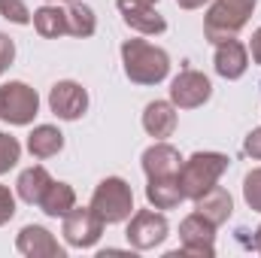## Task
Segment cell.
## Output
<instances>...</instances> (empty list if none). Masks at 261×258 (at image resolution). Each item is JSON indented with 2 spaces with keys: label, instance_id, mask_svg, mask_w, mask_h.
<instances>
[{
  "label": "cell",
  "instance_id": "1",
  "mask_svg": "<svg viewBox=\"0 0 261 258\" xmlns=\"http://www.w3.org/2000/svg\"><path fill=\"white\" fill-rule=\"evenodd\" d=\"M122 64L125 76L137 85H158L170 73V55L161 46H152L146 40H125L122 43Z\"/></svg>",
  "mask_w": 261,
  "mask_h": 258
},
{
  "label": "cell",
  "instance_id": "2",
  "mask_svg": "<svg viewBox=\"0 0 261 258\" xmlns=\"http://www.w3.org/2000/svg\"><path fill=\"white\" fill-rule=\"evenodd\" d=\"M231 158L222 155V152H195L192 158L182 161L176 179H179V189L189 200H197L203 192H210L213 186H219L222 173L228 170Z\"/></svg>",
  "mask_w": 261,
  "mask_h": 258
},
{
  "label": "cell",
  "instance_id": "3",
  "mask_svg": "<svg viewBox=\"0 0 261 258\" xmlns=\"http://www.w3.org/2000/svg\"><path fill=\"white\" fill-rule=\"evenodd\" d=\"M255 3L258 0H213L206 15H203V37L210 43L234 40L246 28Z\"/></svg>",
  "mask_w": 261,
  "mask_h": 258
},
{
  "label": "cell",
  "instance_id": "4",
  "mask_svg": "<svg viewBox=\"0 0 261 258\" xmlns=\"http://www.w3.org/2000/svg\"><path fill=\"white\" fill-rule=\"evenodd\" d=\"M91 210L107 222V225H119L134 216V192L122 176H107L100 179V186L91 194Z\"/></svg>",
  "mask_w": 261,
  "mask_h": 258
},
{
  "label": "cell",
  "instance_id": "5",
  "mask_svg": "<svg viewBox=\"0 0 261 258\" xmlns=\"http://www.w3.org/2000/svg\"><path fill=\"white\" fill-rule=\"evenodd\" d=\"M40 113V94L28 82L0 85V122L6 125H31Z\"/></svg>",
  "mask_w": 261,
  "mask_h": 258
},
{
  "label": "cell",
  "instance_id": "6",
  "mask_svg": "<svg viewBox=\"0 0 261 258\" xmlns=\"http://www.w3.org/2000/svg\"><path fill=\"white\" fill-rule=\"evenodd\" d=\"M103 219L91 210V207H73L64 216V225H61V234L70 246L76 249H88L94 246L100 237H103Z\"/></svg>",
  "mask_w": 261,
  "mask_h": 258
},
{
  "label": "cell",
  "instance_id": "7",
  "mask_svg": "<svg viewBox=\"0 0 261 258\" xmlns=\"http://www.w3.org/2000/svg\"><path fill=\"white\" fill-rule=\"evenodd\" d=\"M167 231H170V225H167V219H164L161 213H155V210H140V213L130 216L125 237H128V243L134 249L146 252V249L161 246V243L167 240Z\"/></svg>",
  "mask_w": 261,
  "mask_h": 258
},
{
  "label": "cell",
  "instance_id": "8",
  "mask_svg": "<svg viewBox=\"0 0 261 258\" xmlns=\"http://www.w3.org/2000/svg\"><path fill=\"white\" fill-rule=\"evenodd\" d=\"M213 97V82L200 70H182L170 82V104L179 110H197Z\"/></svg>",
  "mask_w": 261,
  "mask_h": 258
},
{
  "label": "cell",
  "instance_id": "9",
  "mask_svg": "<svg viewBox=\"0 0 261 258\" xmlns=\"http://www.w3.org/2000/svg\"><path fill=\"white\" fill-rule=\"evenodd\" d=\"M179 240H182L186 255H200V258L216 255V225L210 219H203L200 213H192V216L182 219Z\"/></svg>",
  "mask_w": 261,
  "mask_h": 258
},
{
  "label": "cell",
  "instance_id": "10",
  "mask_svg": "<svg viewBox=\"0 0 261 258\" xmlns=\"http://www.w3.org/2000/svg\"><path fill=\"white\" fill-rule=\"evenodd\" d=\"M49 110L58 119H64V122H76L88 110V91L79 82H73V79H61L49 91Z\"/></svg>",
  "mask_w": 261,
  "mask_h": 258
},
{
  "label": "cell",
  "instance_id": "11",
  "mask_svg": "<svg viewBox=\"0 0 261 258\" xmlns=\"http://www.w3.org/2000/svg\"><path fill=\"white\" fill-rule=\"evenodd\" d=\"M15 249L28 258H64V246L43 225H24L15 237Z\"/></svg>",
  "mask_w": 261,
  "mask_h": 258
},
{
  "label": "cell",
  "instance_id": "12",
  "mask_svg": "<svg viewBox=\"0 0 261 258\" xmlns=\"http://www.w3.org/2000/svg\"><path fill=\"white\" fill-rule=\"evenodd\" d=\"M179 167H182V155H179V149H173V146L164 143V140L152 143V146L143 152V170H146L149 179H158V176H176Z\"/></svg>",
  "mask_w": 261,
  "mask_h": 258
},
{
  "label": "cell",
  "instance_id": "13",
  "mask_svg": "<svg viewBox=\"0 0 261 258\" xmlns=\"http://www.w3.org/2000/svg\"><path fill=\"white\" fill-rule=\"evenodd\" d=\"M213 64H216V73L219 76H225V79H240L243 73H246V67H249V52H246V46L234 37V40H222V43H216V58H213Z\"/></svg>",
  "mask_w": 261,
  "mask_h": 258
},
{
  "label": "cell",
  "instance_id": "14",
  "mask_svg": "<svg viewBox=\"0 0 261 258\" xmlns=\"http://www.w3.org/2000/svg\"><path fill=\"white\" fill-rule=\"evenodd\" d=\"M143 128L155 140H167L176 131V107L170 100H152L143 110Z\"/></svg>",
  "mask_w": 261,
  "mask_h": 258
},
{
  "label": "cell",
  "instance_id": "15",
  "mask_svg": "<svg viewBox=\"0 0 261 258\" xmlns=\"http://www.w3.org/2000/svg\"><path fill=\"white\" fill-rule=\"evenodd\" d=\"M195 213H200L203 219H210V222L219 228V225H225V222L231 219V213H234V200H231V194L225 192L222 186H213L210 192H203L195 200Z\"/></svg>",
  "mask_w": 261,
  "mask_h": 258
},
{
  "label": "cell",
  "instance_id": "16",
  "mask_svg": "<svg viewBox=\"0 0 261 258\" xmlns=\"http://www.w3.org/2000/svg\"><path fill=\"white\" fill-rule=\"evenodd\" d=\"M146 200L155 207V210H173L186 200V194L179 189V179L176 176H158V179H149L146 186Z\"/></svg>",
  "mask_w": 261,
  "mask_h": 258
},
{
  "label": "cell",
  "instance_id": "17",
  "mask_svg": "<svg viewBox=\"0 0 261 258\" xmlns=\"http://www.w3.org/2000/svg\"><path fill=\"white\" fill-rule=\"evenodd\" d=\"M52 186V176H49V170L46 167H40V164H34V167H28V170H21V176H18V183H15V192L18 197L24 200V203H40L43 200V194L46 189Z\"/></svg>",
  "mask_w": 261,
  "mask_h": 258
},
{
  "label": "cell",
  "instance_id": "18",
  "mask_svg": "<svg viewBox=\"0 0 261 258\" xmlns=\"http://www.w3.org/2000/svg\"><path fill=\"white\" fill-rule=\"evenodd\" d=\"M28 149L40 161L43 158H52V155H58L64 149V134L55 128V125H37V128L31 131V137H28Z\"/></svg>",
  "mask_w": 261,
  "mask_h": 258
},
{
  "label": "cell",
  "instance_id": "19",
  "mask_svg": "<svg viewBox=\"0 0 261 258\" xmlns=\"http://www.w3.org/2000/svg\"><path fill=\"white\" fill-rule=\"evenodd\" d=\"M46 216H52V219H64L67 213L76 207V192H73V186H67V183H55L52 179V186L46 189L43 194V200L37 203Z\"/></svg>",
  "mask_w": 261,
  "mask_h": 258
},
{
  "label": "cell",
  "instance_id": "20",
  "mask_svg": "<svg viewBox=\"0 0 261 258\" xmlns=\"http://www.w3.org/2000/svg\"><path fill=\"white\" fill-rule=\"evenodd\" d=\"M122 18H125L128 28H134L137 34H146V37H155V34H164L167 31V21H164V15L155 12V6L122 9Z\"/></svg>",
  "mask_w": 261,
  "mask_h": 258
},
{
  "label": "cell",
  "instance_id": "21",
  "mask_svg": "<svg viewBox=\"0 0 261 258\" xmlns=\"http://www.w3.org/2000/svg\"><path fill=\"white\" fill-rule=\"evenodd\" d=\"M34 28H37L40 37L58 40V37L67 34V12L58 9V6H52V3H46V6H40V9L34 12Z\"/></svg>",
  "mask_w": 261,
  "mask_h": 258
},
{
  "label": "cell",
  "instance_id": "22",
  "mask_svg": "<svg viewBox=\"0 0 261 258\" xmlns=\"http://www.w3.org/2000/svg\"><path fill=\"white\" fill-rule=\"evenodd\" d=\"M64 12H67V34L70 37H82L85 40V37H91L97 31V18H94V9L91 6L73 0Z\"/></svg>",
  "mask_w": 261,
  "mask_h": 258
},
{
  "label": "cell",
  "instance_id": "23",
  "mask_svg": "<svg viewBox=\"0 0 261 258\" xmlns=\"http://www.w3.org/2000/svg\"><path fill=\"white\" fill-rule=\"evenodd\" d=\"M18 158H21V146H18V140L0 131V176L9 173V170L18 164Z\"/></svg>",
  "mask_w": 261,
  "mask_h": 258
},
{
  "label": "cell",
  "instance_id": "24",
  "mask_svg": "<svg viewBox=\"0 0 261 258\" xmlns=\"http://www.w3.org/2000/svg\"><path fill=\"white\" fill-rule=\"evenodd\" d=\"M0 15L6 21H12V24H31L34 21V15L24 6V0H0Z\"/></svg>",
  "mask_w": 261,
  "mask_h": 258
},
{
  "label": "cell",
  "instance_id": "25",
  "mask_svg": "<svg viewBox=\"0 0 261 258\" xmlns=\"http://www.w3.org/2000/svg\"><path fill=\"white\" fill-rule=\"evenodd\" d=\"M243 197H246L249 210L261 213V167L249 170V173L243 176Z\"/></svg>",
  "mask_w": 261,
  "mask_h": 258
},
{
  "label": "cell",
  "instance_id": "26",
  "mask_svg": "<svg viewBox=\"0 0 261 258\" xmlns=\"http://www.w3.org/2000/svg\"><path fill=\"white\" fill-rule=\"evenodd\" d=\"M15 216V194L9 192V186H0V225H6Z\"/></svg>",
  "mask_w": 261,
  "mask_h": 258
},
{
  "label": "cell",
  "instance_id": "27",
  "mask_svg": "<svg viewBox=\"0 0 261 258\" xmlns=\"http://www.w3.org/2000/svg\"><path fill=\"white\" fill-rule=\"evenodd\" d=\"M12 61H15V43H12V37L0 34V76L9 70Z\"/></svg>",
  "mask_w": 261,
  "mask_h": 258
},
{
  "label": "cell",
  "instance_id": "28",
  "mask_svg": "<svg viewBox=\"0 0 261 258\" xmlns=\"http://www.w3.org/2000/svg\"><path fill=\"white\" fill-rule=\"evenodd\" d=\"M243 149H246V155H249V158L261 161V128H255V131H249V134H246Z\"/></svg>",
  "mask_w": 261,
  "mask_h": 258
},
{
  "label": "cell",
  "instance_id": "29",
  "mask_svg": "<svg viewBox=\"0 0 261 258\" xmlns=\"http://www.w3.org/2000/svg\"><path fill=\"white\" fill-rule=\"evenodd\" d=\"M249 52H252V61L261 64V28L252 34V40H249Z\"/></svg>",
  "mask_w": 261,
  "mask_h": 258
},
{
  "label": "cell",
  "instance_id": "30",
  "mask_svg": "<svg viewBox=\"0 0 261 258\" xmlns=\"http://www.w3.org/2000/svg\"><path fill=\"white\" fill-rule=\"evenodd\" d=\"M119 3V12L122 9H137V6H155L158 0H116Z\"/></svg>",
  "mask_w": 261,
  "mask_h": 258
},
{
  "label": "cell",
  "instance_id": "31",
  "mask_svg": "<svg viewBox=\"0 0 261 258\" xmlns=\"http://www.w3.org/2000/svg\"><path fill=\"white\" fill-rule=\"evenodd\" d=\"M176 3H179L182 9H200V6H203L206 0H176Z\"/></svg>",
  "mask_w": 261,
  "mask_h": 258
},
{
  "label": "cell",
  "instance_id": "32",
  "mask_svg": "<svg viewBox=\"0 0 261 258\" xmlns=\"http://www.w3.org/2000/svg\"><path fill=\"white\" fill-rule=\"evenodd\" d=\"M252 246H255V252L261 255V225H258V231H255V240H252Z\"/></svg>",
  "mask_w": 261,
  "mask_h": 258
},
{
  "label": "cell",
  "instance_id": "33",
  "mask_svg": "<svg viewBox=\"0 0 261 258\" xmlns=\"http://www.w3.org/2000/svg\"><path fill=\"white\" fill-rule=\"evenodd\" d=\"M49 3H73V0H49Z\"/></svg>",
  "mask_w": 261,
  "mask_h": 258
}]
</instances>
